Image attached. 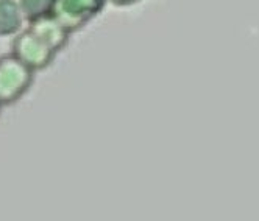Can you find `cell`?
<instances>
[{"label":"cell","mask_w":259,"mask_h":221,"mask_svg":"<svg viewBox=\"0 0 259 221\" xmlns=\"http://www.w3.org/2000/svg\"><path fill=\"white\" fill-rule=\"evenodd\" d=\"M25 17L17 0H0V36H13L24 27Z\"/></svg>","instance_id":"obj_5"},{"label":"cell","mask_w":259,"mask_h":221,"mask_svg":"<svg viewBox=\"0 0 259 221\" xmlns=\"http://www.w3.org/2000/svg\"><path fill=\"white\" fill-rule=\"evenodd\" d=\"M27 28L36 38H39L46 45H49L55 53L61 51L67 45L70 38V33L50 13L36 17L33 21H28Z\"/></svg>","instance_id":"obj_4"},{"label":"cell","mask_w":259,"mask_h":221,"mask_svg":"<svg viewBox=\"0 0 259 221\" xmlns=\"http://www.w3.org/2000/svg\"><path fill=\"white\" fill-rule=\"evenodd\" d=\"M106 4L108 0H53L50 14L72 34L83 30Z\"/></svg>","instance_id":"obj_2"},{"label":"cell","mask_w":259,"mask_h":221,"mask_svg":"<svg viewBox=\"0 0 259 221\" xmlns=\"http://www.w3.org/2000/svg\"><path fill=\"white\" fill-rule=\"evenodd\" d=\"M108 2L113 4L117 8H125V7H133V5L142 2V0H108Z\"/></svg>","instance_id":"obj_7"},{"label":"cell","mask_w":259,"mask_h":221,"mask_svg":"<svg viewBox=\"0 0 259 221\" xmlns=\"http://www.w3.org/2000/svg\"><path fill=\"white\" fill-rule=\"evenodd\" d=\"M53 0H19V7L24 13L25 21H33L36 17L50 13Z\"/></svg>","instance_id":"obj_6"},{"label":"cell","mask_w":259,"mask_h":221,"mask_svg":"<svg viewBox=\"0 0 259 221\" xmlns=\"http://www.w3.org/2000/svg\"><path fill=\"white\" fill-rule=\"evenodd\" d=\"M11 53L34 72L47 69L57 57V53L39 38H36L28 28L14 34Z\"/></svg>","instance_id":"obj_3"},{"label":"cell","mask_w":259,"mask_h":221,"mask_svg":"<svg viewBox=\"0 0 259 221\" xmlns=\"http://www.w3.org/2000/svg\"><path fill=\"white\" fill-rule=\"evenodd\" d=\"M2 106H4V104H2V103H0V111H2Z\"/></svg>","instance_id":"obj_8"},{"label":"cell","mask_w":259,"mask_h":221,"mask_svg":"<svg viewBox=\"0 0 259 221\" xmlns=\"http://www.w3.org/2000/svg\"><path fill=\"white\" fill-rule=\"evenodd\" d=\"M33 80L34 70L13 53L0 57V103L4 106L19 101L30 90Z\"/></svg>","instance_id":"obj_1"}]
</instances>
